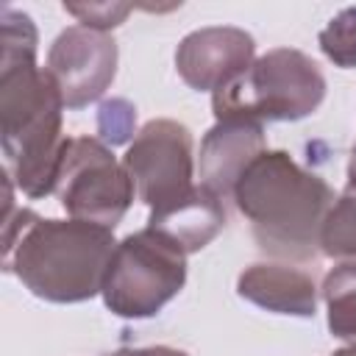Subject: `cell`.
<instances>
[{"label":"cell","instance_id":"1","mask_svg":"<svg viewBox=\"0 0 356 356\" xmlns=\"http://www.w3.org/2000/svg\"><path fill=\"white\" fill-rule=\"evenodd\" d=\"M0 145L6 172L22 195L47 197L56 192L61 153L70 136L61 134V92L36 64V25L28 14L3 6L0 11Z\"/></svg>","mask_w":356,"mask_h":356},{"label":"cell","instance_id":"2","mask_svg":"<svg viewBox=\"0 0 356 356\" xmlns=\"http://www.w3.org/2000/svg\"><path fill=\"white\" fill-rule=\"evenodd\" d=\"M3 270L50 303H81L103 292L117 239L83 220H44L31 209L3 217Z\"/></svg>","mask_w":356,"mask_h":356},{"label":"cell","instance_id":"3","mask_svg":"<svg viewBox=\"0 0 356 356\" xmlns=\"http://www.w3.org/2000/svg\"><path fill=\"white\" fill-rule=\"evenodd\" d=\"M231 200L250 222L261 253L312 261L320 253L323 220L337 197L317 172L303 170L286 150H264L245 167Z\"/></svg>","mask_w":356,"mask_h":356},{"label":"cell","instance_id":"4","mask_svg":"<svg viewBox=\"0 0 356 356\" xmlns=\"http://www.w3.org/2000/svg\"><path fill=\"white\" fill-rule=\"evenodd\" d=\"M325 97V78L312 56L295 47H275L259 56L239 78L211 95L217 122H295L317 111Z\"/></svg>","mask_w":356,"mask_h":356},{"label":"cell","instance_id":"5","mask_svg":"<svg viewBox=\"0 0 356 356\" xmlns=\"http://www.w3.org/2000/svg\"><path fill=\"white\" fill-rule=\"evenodd\" d=\"M186 284V253L161 231L142 228L117 242L103 281V303L122 320L159 314Z\"/></svg>","mask_w":356,"mask_h":356},{"label":"cell","instance_id":"6","mask_svg":"<svg viewBox=\"0 0 356 356\" xmlns=\"http://www.w3.org/2000/svg\"><path fill=\"white\" fill-rule=\"evenodd\" d=\"M61 209L72 220L117 228L136 197V186L111 153L95 136H70L61 153L56 192Z\"/></svg>","mask_w":356,"mask_h":356},{"label":"cell","instance_id":"7","mask_svg":"<svg viewBox=\"0 0 356 356\" xmlns=\"http://www.w3.org/2000/svg\"><path fill=\"white\" fill-rule=\"evenodd\" d=\"M122 164L136 186V197L150 209V217L184 203L197 186L192 134L178 120L145 122L128 145Z\"/></svg>","mask_w":356,"mask_h":356},{"label":"cell","instance_id":"8","mask_svg":"<svg viewBox=\"0 0 356 356\" xmlns=\"http://www.w3.org/2000/svg\"><path fill=\"white\" fill-rule=\"evenodd\" d=\"M47 72L53 75L67 108H83L103 97L117 75V42L106 31L70 25L47 53Z\"/></svg>","mask_w":356,"mask_h":356},{"label":"cell","instance_id":"9","mask_svg":"<svg viewBox=\"0 0 356 356\" xmlns=\"http://www.w3.org/2000/svg\"><path fill=\"white\" fill-rule=\"evenodd\" d=\"M256 42L248 31L211 25L186 33L175 50V70L195 92H217L239 78L256 58Z\"/></svg>","mask_w":356,"mask_h":356},{"label":"cell","instance_id":"10","mask_svg":"<svg viewBox=\"0 0 356 356\" xmlns=\"http://www.w3.org/2000/svg\"><path fill=\"white\" fill-rule=\"evenodd\" d=\"M267 150L264 142V128L259 122H214L203 142H200V156H197V178L200 186L217 195L222 203L234 195V186L245 167Z\"/></svg>","mask_w":356,"mask_h":356},{"label":"cell","instance_id":"11","mask_svg":"<svg viewBox=\"0 0 356 356\" xmlns=\"http://www.w3.org/2000/svg\"><path fill=\"white\" fill-rule=\"evenodd\" d=\"M236 292L248 303L273 314L314 317L317 312V286L312 275L289 264L256 261L245 267L236 278Z\"/></svg>","mask_w":356,"mask_h":356},{"label":"cell","instance_id":"12","mask_svg":"<svg viewBox=\"0 0 356 356\" xmlns=\"http://www.w3.org/2000/svg\"><path fill=\"white\" fill-rule=\"evenodd\" d=\"M150 228L161 231L164 236H170L186 256L203 250L225 225V206L217 195H211L209 189H203L200 184L195 186V192L172 206L164 214H153L147 220Z\"/></svg>","mask_w":356,"mask_h":356},{"label":"cell","instance_id":"13","mask_svg":"<svg viewBox=\"0 0 356 356\" xmlns=\"http://www.w3.org/2000/svg\"><path fill=\"white\" fill-rule=\"evenodd\" d=\"M328 331L337 339L356 342V261H342L323 278Z\"/></svg>","mask_w":356,"mask_h":356},{"label":"cell","instance_id":"14","mask_svg":"<svg viewBox=\"0 0 356 356\" xmlns=\"http://www.w3.org/2000/svg\"><path fill=\"white\" fill-rule=\"evenodd\" d=\"M320 253L356 261V189H345L328 209L320 228Z\"/></svg>","mask_w":356,"mask_h":356},{"label":"cell","instance_id":"15","mask_svg":"<svg viewBox=\"0 0 356 356\" xmlns=\"http://www.w3.org/2000/svg\"><path fill=\"white\" fill-rule=\"evenodd\" d=\"M320 50L328 61L342 70L356 67V6L342 8L317 36Z\"/></svg>","mask_w":356,"mask_h":356},{"label":"cell","instance_id":"16","mask_svg":"<svg viewBox=\"0 0 356 356\" xmlns=\"http://www.w3.org/2000/svg\"><path fill=\"white\" fill-rule=\"evenodd\" d=\"M136 108L122 100V97H114V100H106L100 103V111H97V134H100V142L103 145H125L131 136H136Z\"/></svg>","mask_w":356,"mask_h":356},{"label":"cell","instance_id":"17","mask_svg":"<svg viewBox=\"0 0 356 356\" xmlns=\"http://www.w3.org/2000/svg\"><path fill=\"white\" fill-rule=\"evenodd\" d=\"M131 3H64V11L78 17V22L83 28H95V31H111L117 25H122V19L131 14Z\"/></svg>","mask_w":356,"mask_h":356},{"label":"cell","instance_id":"18","mask_svg":"<svg viewBox=\"0 0 356 356\" xmlns=\"http://www.w3.org/2000/svg\"><path fill=\"white\" fill-rule=\"evenodd\" d=\"M111 356H189V353L170 345H150V348H120Z\"/></svg>","mask_w":356,"mask_h":356},{"label":"cell","instance_id":"19","mask_svg":"<svg viewBox=\"0 0 356 356\" xmlns=\"http://www.w3.org/2000/svg\"><path fill=\"white\" fill-rule=\"evenodd\" d=\"M348 189H356V145H353L350 159H348Z\"/></svg>","mask_w":356,"mask_h":356},{"label":"cell","instance_id":"20","mask_svg":"<svg viewBox=\"0 0 356 356\" xmlns=\"http://www.w3.org/2000/svg\"><path fill=\"white\" fill-rule=\"evenodd\" d=\"M331 356H356V342H350L348 348H339V350H334Z\"/></svg>","mask_w":356,"mask_h":356}]
</instances>
